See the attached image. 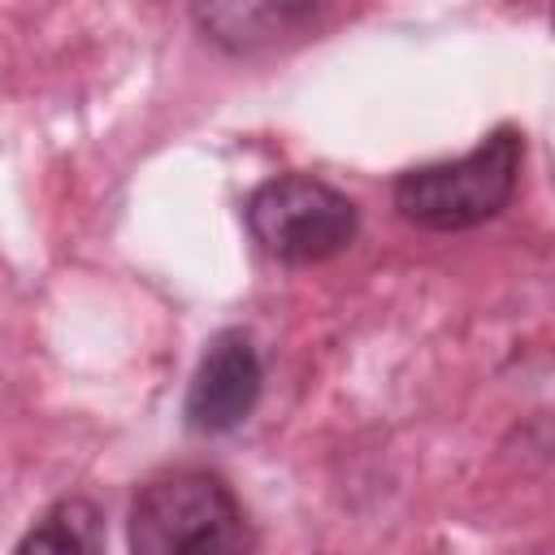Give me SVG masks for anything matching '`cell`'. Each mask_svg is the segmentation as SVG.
Masks as SVG:
<instances>
[{"label": "cell", "mask_w": 555, "mask_h": 555, "mask_svg": "<svg viewBox=\"0 0 555 555\" xmlns=\"http://www.w3.org/2000/svg\"><path fill=\"white\" fill-rule=\"evenodd\" d=\"M312 9L317 0H191L199 35L230 56H247L278 43Z\"/></svg>", "instance_id": "5b68a950"}, {"label": "cell", "mask_w": 555, "mask_h": 555, "mask_svg": "<svg viewBox=\"0 0 555 555\" xmlns=\"http://www.w3.org/2000/svg\"><path fill=\"white\" fill-rule=\"evenodd\" d=\"M520 165H525V134L516 126H494L473 152L399 173L390 199L399 217L421 230H438V234L473 230L512 204Z\"/></svg>", "instance_id": "6da1fadb"}, {"label": "cell", "mask_w": 555, "mask_h": 555, "mask_svg": "<svg viewBox=\"0 0 555 555\" xmlns=\"http://www.w3.org/2000/svg\"><path fill=\"white\" fill-rule=\"evenodd\" d=\"M17 551H78V555H95L104 551V512L82 499V494H69V499H56L39 525H30V533L17 542Z\"/></svg>", "instance_id": "8992f818"}, {"label": "cell", "mask_w": 555, "mask_h": 555, "mask_svg": "<svg viewBox=\"0 0 555 555\" xmlns=\"http://www.w3.org/2000/svg\"><path fill=\"white\" fill-rule=\"evenodd\" d=\"M260 386H264V369H260V351L251 343V334L243 330H221L208 338L191 386H186V425L195 434H230L238 429L256 403H260Z\"/></svg>", "instance_id": "277c9868"}, {"label": "cell", "mask_w": 555, "mask_h": 555, "mask_svg": "<svg viewBox=\"0 0 555 555\" xmlns=\"http://www.w3.org/2000/svg\"><path fill=\"white\" fill-rule=\"evenodd\" d=\"M126 542L139 555H234L251 551L256 533L225 477L178 468L134 494Z\"/></svg>", "instance_id": "7a4b0ae2"}, {"label": "cell", "mask_w": 555, "mask_h": 555, "mask_svg": "<svg viewBox=\"0 0 555 555\" xmlns=\"http://www.w3.org/2000/svg\"><path fill=\"white\" fill-rule=\"evenodd\" d=\"M243 221L260 251L282 264L330 260L360 234V208L312 173H278L260 182L243 204Z\"/></svg>", "instance_id": "3957f363"}]
</instances>
